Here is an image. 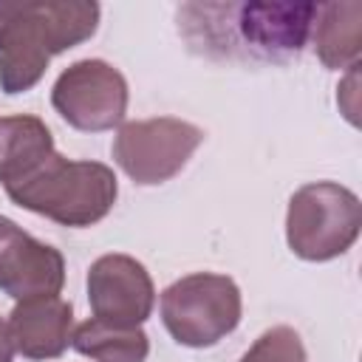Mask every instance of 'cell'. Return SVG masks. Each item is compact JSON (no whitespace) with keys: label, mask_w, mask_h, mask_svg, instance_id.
I'll list each match as a JSON object with an SVG mask.
<instances>
[{"label":"cell","mask_w":362,"mask_h":362,"mask_svg":"<svg viewBox=\"0 0 362 362\" xmlns=\"http://www.w3.org/2000/svg\"><path fill=\"white\" fill-rule=\"evenodd\" d=\"M96 3H0V90H31L48 62L90 40L99 28Z\"/></svg>","instance_id":"obj_1"},{"label":"cell","mask_w":362,"mask_h":362,"mask_svg":"<svg viewBox=\"0 0 362 362\" xmlns=\"http://www.w3.org/2000/svg\"><path fill=\"white\" fill-rule=\"evenodd\" d=\"M3 189L11 204L71 229L99 223L119 198V181L107 164L74 161L57 153V147L42 153Z\"/></svg>","instance_id":"obj_2"},{"label":"cell","mask_w":362,"mask_h":362,"mask_svg":"<svg viewBox=\"0 0 362 362\" xmlns=\"http://www.w3.org/2000/svg\"><path fill=\"white\" fill-rule=\"evenodd\" d=\"M362 229L359 195L337 181H311L294 189L286 209V243L308 263L345 255Z\"/></svg>","instance_id":"obj_3"},{"label":"cell","mask_w":362,"mask_h":362,"mask_svg":"<svg viewBox=\"0 0 362 362\" xmlns=\"http://www.w3.org/2000/svg\"><path fill=\"white\" fill-rule=\"evenodd\" d=\"M243 317V297L229 274L192 272L161 291V322L184 348H212Z\"/></svg>","instance_id":"obj_4"},{"label":"cell","mask_w":362,"mask_h":362,"mask_svg":"<svg viewBox=\"0 0 362 362\" xmlns=\"http://www.w3.org/2000/svg\"><path fill=\"white\" fill-rule=\"evenodd\" d=\"M201 141L204 130L187 119L156 116L122 122L113 136V161L133 184L156 187L175 178Z\"/></svg>","instance_id":"obj_5"},{"label":"cell","mask_w":362,"mask_h":362,"mask_svg":"<svg viewBox=\"0 0 362 362\" xmlns=\"http://www.w3.org/2000/svg\"><path fill=\"white\" fill-rule=\"evenodd\" d=\"M130 102L124 74L105 59L71 62L51 88L54 110L82 133L113 130L124 122Z\"/></svg>","instance_id":"obj_6"},{"label":"cell","mask_w":362,"mask_h":362,"mask_svg":"<svg viewBox=\"0 0 362 362\" xmlns=\"http://www.w3.org/2000/svg\"><path fill=\"white\" fill-rule=\"evenodd\" d=\"M223 11L235 25L229 48L240 45L249 57L286 59L308 42L317 3H238L223 6Z\"/></svg>","instance_id":"obj_7"},{"label":"cell","mask_w":362,"mask_h":362,"mask_svg":"<svg viewBox=\"0 0 362 362\" xmlns=\"http://www.w3.org/2000/svg\"><path fill=\"white\" fill-rule=\"evenodd\" d=\"M88 303L96 320L136 328L156 305V286L141 260L110 252L90 263L88 269Z\"/></svg>","instance_id":"obj_8"},{"label":"cell","mask_w":362,"mask_h":362,"mask_svg":"<svg viewBox=\"0 0 362 362\" xmlns=\"http://www.w3.org/2000/svg\"><path fill=\"white\" fill-rule=\"evenodd\" d=\"M65 286V257L0 215V291L11 300L57 297Z\"/></svg>","instance_id":"obj_9"},{"label":"cell","mask_w":362,"mask_h":362,"mask_svg":"<svg viewBox=\"0 0 362 362\" xmlns=\"http://www.w3.org/2000/svg\"><path fill=\"white\" fill-rule=\"evenodd\" d=\"M6 322L20 356L34 362L57 359L68 351L74 337V305L59 294L20 300L14 303Z\"/></svg>","instance_id":"obj_10"},{"label":"cell","mask_w":362,"mask_h":362,"mask_svg":"<svg viewBox=\"0 0 362 362\" xmlns=\"http://www.w3.org/2000/svg\"><path fill=\"white\" fill-rule=\"evenodd\" d=\"M311 40H314V54L325 68L342 71V68L359 65L362 6L356 0L317 3Z\"/></svg>","instance_id":"obj_11"},{"label":"cell","mask_w":362,"mask_h":362,"mask_svg":"<svg viewBox=\"0 0 362 362\" xmlns=\"http://www.w3.org/2000/svg\"><path fill=\"white\" fill-rule=\"evenodd\" d=\"M74 351L93 362H144L150 354V337L141 325L122 328L102 322L96 317L79 322L71 337Z\"/></svg>","instance_id":"obj_12"},{"label":"cell","mask_w":362,"mask_h":362,"mask_svg":"<svg viewBox=\"0 0 362 362\" xmlns=\"http://www.w3.org/2000/svg\"><path fill=\"white\" fill-rule=\"evenodd\" d=\"M54 150V136L42 119L17 113L0 119V187L14 181L42 153Z\"/></svg>","instance_id":"obj_13"},{"label":"cell","mask_w":362,"mask_h":362,"mask_svg":"<svg viewBox=\"0 0 362 362\" xmlns=\"http://www.w3.org/2000/svg\"><path fill=\"white\" fill-rule=\"evenodd\" d=\"M305 345L291 325L266 328L238 362H305Z\"/></svg>","instance_id":"obj_14"},{"label":"cell","mask_w":362,"mask_h":362,"mask_svg":"<svg viewBox=\"0 0 362 362\" xmlns=\"http://www.w3.org/2000/svg\"><path fill=\"white\" fill-rule=\"evenodd\" d=\"M14 342H11V334H8V322L0 317V362H11L14 359Z\"/></svg>","instance_id":"obj_15"}]
</instances>
